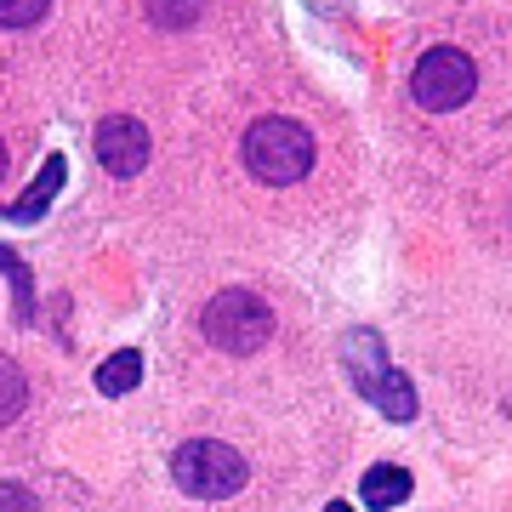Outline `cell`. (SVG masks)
Segmentation results:
<instances>
[{"mask_svg":"<svg viewBox=\"0 0 512 512\" xmlns=\"http://www.w3.org/2000/svg\"><path fill=\"white\" fill-rule=\"evenodd\" d=\"M336 353H342V370H348V382L359 387V399H370L387 421H399V427L404 421H416V387H410L404 370H393V359H387V348H382L376 330L353 325Z\"/></svg>","mask_w":512,"mask_h":512,"instance_id":"obj_1","label":"cell"},{"mask_svg":"<svg viewBox=\"0 0 512 512\" xmlns=\"http://www.w3.org/2000/svg\"><path fill=\"white\" fill-rule=\"evenodd\" d=\"M239 154H245V171L256 183L291 188L313 171V131L302 120H291V114H262V120L245 126Z\"/></svg>","mask_w":512,"mask_h":512,"instance_id":"obj_2","label":"cell"},{"mask_svg":"<svg viewBox=\"0 0 512 512\" xmlns=\"http://www.w3.org/2000/svg\"><path fill=\"white\" fill-rule=\"evenodd\" d=\"M200 336L211 348L245 359V353L268 348V336H274V308L256 291H217L200 308Z\"/></svg>","mask_w":512,"mask_h":512,"instance_id":"obj_3","label":"cell"},{"mask_svg":"<svg viewBox=\"0 0 512 512\" xmlns=\"http://www.w3.org/2000/svg\"><path fill=\"white\" fill-rule=\"evenodd\" d=\"M171 478H177V490L194 495V501H228V495L245 490V456H239L234 444L222 439H188L177 444V456H171Z\"/></svg>","mask_w":512,"mask_h":512,"instance_id":"obj_4","label":"cell"},{"mask_svg":"<svg viewBox=\"0 0 512 512\" xmlns=\"http://www.w3.org/2000/svg\"><path fill=\"white\" fill-rule=\"evenodd\" d=\"M473 92H478V69L461 46H427V52L416 57V69H410V97H416L427 114L461 109Z\"/></svg>","mask_w":512,"mask_h":512,"instance_id":"obj_5","label":"cell"},{"mask_svg":"<svg viewBox=\"0 0 512 512\" xmlns=\"http://www.w3.org/2000/svg\"><path fill=\"white\" fill-rule=\"evenodd\" d=\"M92 154H97V165H103L109 177H137V171L148 165V154H154V143H148L143 120L109 114V120H97V131H92Z\"/></svg>","mask_w":512,"mask_h":512,"instance_id":"obj_6","label":"cell"},{"mask_svg":"<svg viewBox=\"0 0 512 512\" xmlns=\"http://www.w3.org/2000/svg\"><path fill=\"white\" fill-rule=\"evenodd\" d=\"M63 183H69V160H63V154H46L40 171H35V183H29V194L12 200V205H0V222H40L46 211H52V200H57Z\"/></svg>","mask_w":512,"mask_h":512,"instance_id":"obj_7","label":"cell"},{"mask_svg":"<svg viewBox=\"0 0 512 512\" xmlns=\"http://www.w3.org/2000/svg\"><path fill=\"white\" fill-rule=\"evenodd\" d=\"M410 490H416V478L404 473V467H393V461H382V467H370L365 478H359V501H365L370 512H393L410 501Z\"/></svg>","mask_w":512,"mask_h":512,"instance_id":"obj_8","label":"cell"},{"mask_svg":"<svg viewBox=\"0 0 512 512\" xmlns=\"http://www.w3.org/2000/svg\"><path fill=\"white\" fill-rule=\"evenodd\" d=\"M0 274L12 285V325H35V274L12 245H0Z\"/></svg>","mask_w":512,"mask_h":512,"instance_id":"obj_9","label":"cell"},{"mask_svg":"<svg viewBox=\"0 0 512 512\" xmlns=\"http://www.w3.org/2000/svg\"><path fill=\"white\" fill-rule=\"evenodd\" d=\"M97 393H109V399H120V393H131V387L143 382V353L137 348H120V353H109L103 365H97Z\"/></svg>","mask_w":512,"mask_h":512,"instance_id":"obj_10","label":"cell"},{"mask_svg":"<svg viewBox=\"0 0 512 512\" xmlns=\"http://www.w3.org/2000/svg\"><path fill=\"white\" fill-rule=\"evenodd\" d=\"M23 404H29V382H23L18 359H6V353H0V427H6V421H18Z\"/></svg>","mask_w":512,"mask_h":512,"instance_id":"obj_11","label":"cell"},{"mask_svg":"<svg viewBox=\"0 0 512 512\" xmlns=\"http://www.w3.org/2000/svg\"><path fill=\"white\" fill-rule=\"evenodd\" d=\"M46 18V0H0V29H35Z\"/></svg>","mask_w":512,"mask_h":512,"instance_id":"obj_12","label":"cell"},{"mask_svg":"<svg viewBox=\"0 0 512 512\" xmlns=\"http://www.w3.org/2000/svg\"><path fill=\"white\" fill-rule=\"evenodd\" d=\"M148 23H154V29H188V23H200V6H188V0L148 6Z\"/></svg>","mask_w":512,"mask_h":512,"instance_id":"obj_13","label":"cell"},{"mask_svg":"<svg viewBox=\"0 0 512 512\" xmlns=\"http://www.w3.org/2000/svg\"><path fill=\"white\" fill-rule=\"evenodd\" d=\"M0 512H40V501H35V490H23V484H0Z\"/></svg>","mask_w":512,"mask_h":512,"instance_id":"obj_14","label":"cell"},{"mask_svg":"<svg viewBox=\"0 0 512 512\" xmlns=\"http://www.w3.org/2000/svg\"><path fill=\"white\" fill-rule=\"evenodd\" d=\"M325 512H359V507H348V501H330V507Z\"/></svg>","mask_w":512,"mask_h":512,"instance_id":"obj_15","label":"cell"},{"mask_svg":"<svg viewBox=\"0 0 512 512\" xmlns=\"http://www.w3.org/2000/svg\"><path fill=\"white\" fill-rule=\"evenodd\" d=\"M6 160H12V154H6V143H0V177H6Z\"/></svg>","mask_w":512,"mask_h":512,"instance_id":"obj_16","label":"cell"}]
</instances>
